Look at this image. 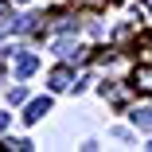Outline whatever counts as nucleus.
<instances>
[{"label": "nucleus", "instance_id": "f257e3e1", "mask_svg": "<svg viewBox=\"0 0 152 152\" xmlns=\"http://www.w3.org/2000/svg\"><path fill=\"white\" fill-rule=\"evenodd\" d=\"M55 55H63V58H74V63H82V58H90V47H82L78 39H58V43H55Z\"/></svg>", "mask_w": 152, "mask_h": 152}, {"label": "nucleus", "instance_id": "f03ea898", "mask_svg": "<svg viewBox=\"0 0 152 152\" xmlns=\"http://www.w3.org/2000/svg\"><path fill=\"white\" fill-rule=\"evenodd\" d=\"M47 86H51V90H70V86H74V78H70V70H66V66H55V70L47 74Z\"/></svg>", "mask_w": 152, "mask_h": 152}, {"label": "nucleus", "instance_id": "7ed1b4c3", "mask_svg": "<svg viewBox=\"0 0 152 152\" xmlns=\"http://www.w3.org/2000/svg\"><path fill=\"white\" fill-rule=\"evenodd\" d=\"M35 66H39V58H35V55H20V58H16V78H31Z\"/></svg>", "mask_w": 152, "mask_h": 152}, {"label": "nucleus", "instance_id": "20e7f679", "mask_svg": "<svg viewBox=\"0 0 152 152\" xmlns=\"http://www.w3.org/2000/svg\"><path fill=\"white\" fill-rule=\"evenodd\" d=\"M43 113H51V98H35L31 105H27V113H23V117H27V121H39Z\"/></svg>", "mask_w": 152, "mask_h": 152}, {"label": "nucleus", "instance_id": "39448f33", "mask_svg": "<svg viewBox=\"0 0 152 152\" xmlns=\"http://www.w3.org/2000/svg\"><path fill=\"white\" fill-rule=\"evenodd\" d=\"M133 82H137V90H144V94H152V66H140V70L133 74Z\"/></svg>", "mask_w": 152, "mask_h": 152}, {"label": "nucleus", "instance_id": "423d86ee", "mask_svg": "<svg viewBox=\"0 0 152 152\" xmlns=\"http://www.w3.org/2000/svg\"><path fill=\"white\" fill-rule=\"evenodd\" d=\"M133 121H137L140 129H152V109H137V113H133Z\"/></svg>", "mask_w": 152, "mask_h": 152}, {"label": "nucleus", "instance_id": "0eeeda50", "mask_svg": "<svg viewBox=\"0 0 152 152\" xmlns=\"http://www.w3.org/2000/svg\"><path fill=\"white\" fill-rule=\"evenodd\" d=\"M55 27H58V31H74V20H70V16H58Z\"/></svg>", "mask_w": 152, "mask_h": 152}, {"label": "nucleus", "instance_id": "6e6552de", "mask_svg": "<svg viewBox=\"0 0 152 152\" xmlns=\"http://www.w3.org/2000/svg\"><path fill=\"white\" fill-rule=\"evenodd\" d=\"M140 16H144V23H152V0H140Z\"/></svg>", "mask_w": 152, "mask_h": 152}, {"label": "nucleus", "instance_id": "1a4fd4ad", "mask_svg": "<svg viewBox=\"0 0 152 152\" xmlns=\"http://www.w3.org/2000/svg\"><path fill=\"white\" fill-rule=\"evenodd\" d=\"M4 148H16V152H27V148H31V140H8Z\"/></svg>", "mask_w": 152, "mask_h": 152}, {"label": "nucleus", "instance_id": "9d476101", "mask_svg": "<svg viewBox=\"0 0 152 152\" xmlns=\"http://www.w3.org/2000/svg\"><path fill=\"white\" fill-rule=\"evenodd\" d=\"M8 98H12V102H16V105H20V102H23V98H27V90H23V86H16V90H12V94H8Z\"/></svg>", "mask_w": 152, "mask_h": 152}, {"label": "nucleus", "instance_id": "9b49d317", "mask_svg": "<svg viewBox=\"0 0 152 152\" xmlns=\"http://www.w3.org/2000/svg\"><path fill=\"white\" fill-rule=\"evenodd\" d=\"M78 4H82V8H105L109 0H78Z\"/></svg>", "mask_w": 152, "mask_h": 152}, {"label": "nucleus", "instance_id": "f8f14e48", "mask_svg": "<svg viewBox=\"0 0 152 152\" xmlns=\"http://www.w3.org/2000/svg\"><path fill=\"white\" fill-rule=\"evenodd\" d=\"M8 129V113H0V133H4Z\"/></svg>", "mask_w": 152, "mask_h": 152}]
</instances>
